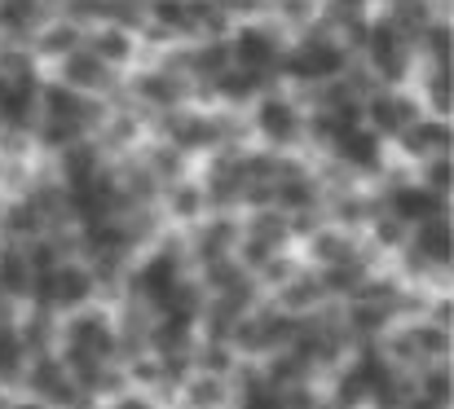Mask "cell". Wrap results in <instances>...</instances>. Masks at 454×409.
Here are the masks:
<instances>
[{
	"instance_id": "cell-22",
	"label": "cell",
	"mask_w": 454,
	"mask_h": 409,
	"mask_svg": "<svg viewBox=\"0 0 454 409\" xmlns=\"http://www.w3.org/2000/svg\"><path fill=\"white\" fill-rule=\"evenodd\" d=\"M40 18H44L40 0H0V31H9V35L35 31Z\"/></svg>"
},
{
	"instance_id": "cell-40",
	"label": "cell",
	"mask_w": 454,
	"mask_h": 409,
	"mask_svg": "<svg viewBox=\"0 0 454 409\" xmlns=\"http://www.w3.org/2000/svg\"><path fill=\"white\" fill-rule=\"evenodd\" d=\"M22 260H27V269L31 273H53L58 269V247H53L49 238H44V243L35 238V243H31V251H27Z\"/></svg>"
},
{
	"instance_id": "cell-47",
	"label": "cell",
	"mask_w": 454,
	"mask_h": 409,
	"mask_svg": "<svg viewBox=\"0 0 454 409\" xmlns=\"http://www.w3.org/2000/svg\"><path fill=\"white\" fill-rule=\"evenodd\" d=\"M133 133H137V124H133L129 115H120V120H115V128H111V136H115V141H129Z\"/></svg>"
},
{
	"instance_id": "cell-31",
	"label": "cell",
	"mask_w": 454,
	"mask_h": 409,
	"mask_svg": "<svg viewBox=\"0 0 454 409\" xmlns=\"http://www.w3.org/2000/svg\"><path fill=\"white\" fill-rule=\"evenodd\" d=\"M419 44H424V53L433 58V66H446V62H450V27H446V22H428V27L419 31Z\"/></svg>"
},
{
	"instance_id": "cell-3",
	"label": "cell",
	"mask_w": 454,
	"mask_h": 409,
	"mask_svg": "<svg viewBox=\"0 0 454 409\" xmlns=\"http://www.w3.org/2000/svg\"><path fill=\"white\" fill-rule=\"evenodd\" d=\"M366 58H371V66H375V75L384 80V84H402L406 80V71H411V49H406V35L384 18V22H371V31H366Z\"/></svg>"
},
{
	"instance_id": "cell-14",
	"label": "cell",
	"mask_w": 454,
	"mask_h": 409,
	"mask_svg": "<svg viewBox=\"0 0 454 409\" xmlns=\"http://www.w3.org/2000/svg\"><path fill=\"white\" fill-rule=\"evenodd\" d=\"M393 216L402 225H424L433 216H442V198L428 194L424 185H406V189H393Z\"/></svg>"
},
{
	"instance_id": "cell-35",
	"label": "cell",
	"mask_w": 454,
	"mask_h": 409,
	"mask_svg": "<svg viewBox=\"0 0 454 409\" xmlns=\"http://www.w3.org/2000/svg\"><path fill=\"white\" fill-rule=\"evenodd\" d=\"M424 189L437 194V198H446V189H450V158L446 154H437V158L424 163Z\"/></svg>"
},
{
	"instance_id": "cell-39",
	"label": "cell",
	"mask_w": 454,
	"mask_h": 409,
	"mask_svg": "<svg viewBox=\"0 0 454 409\" xmlns=\"http://www.w3.org/2000/svg\"><path fill=\"white\" fill-rule=\"evenodd\" d=\"M190 401L199 409H212V405H221L225 401V388L216 383V374H203V379H194L190 383Z\"/></svg>"
},
{
	"instance_id": "cell-50",
	"label": "cell",
	"mask_w": 454,
	"mask_h": 409,
	"mask_svg": "<svg viewBox=\"0 0 454 409\" xmlns=\"http://www.w3.org/2000/svg\"><path fill=\"white\" fill-rule=\"evenodd\" d=\"M344 4H353V9H362V4H366V0H344Z\"/></svg>"
},
{
	"instance_id": "cell-5",
	"label": "cell",
	"mask_w": 454,
	"mask_h": 409,
	"mask_svg": "<svg viewBox=\"0 0 454 409\" xmlns=\"http://www.w3.org/2000/svg\"><path fill=\"white\" fill-rule=\"evenodd\" d=\"M362 120H371L375 136H402L419 120V106L406 93H375L371 102H362Z\"/></svg>"
},
{
	"instance_id": "cell-49",
	"label": "cell",
	"mask_w": 454,
	"mask_h": 409,
	"mask_svg": "<svg viewBox=\"0 0 454 409\" xmlns=\"http://www.w3.org/2000/svg\"><path fill=\"white\" fill-rule=\"evenodd\" d=\"M13 409H49V405H44V401H18Z\"/></svg>"
},
{
	"instance_id": "cell-51",
	"label": "cell",
	"mask_w": 454,
	"mask_h": 409,
	"mask_svg": "<svg viewBox=\"0 0 454 409\" xmlns=\"http://www.w3.org/2000/svg\"><path fill=\"white\" fill-rule=\"evenodd\" d=\"M151 4H154V0H151Z\"/></svg>"
},
{
	"instance_id": "cell-2",
	"label": "cell",
	"mask_w": 454,
	"mask_h": 409,
	"mask_svg": "<svg viewBox=\"0 0 454 409\" xmlns=\"http://www.w3.org/2000/svg\"><path fill=\"white\" fill-rule=\"evenodd\" d=\"M115 326L102 317V313H75L67 321V352H62V366H84V361H106L115 352Z\"/></svg>"
},
{
	"instance_id": "cell-18",
	"label": "cell",
	"mask_w": 454,
	"mask_h": 409,
	"mask_svg": "<svg viewBox=\"0 0 454 409\" xmlns=\"http://www.w3.org/2000/svg\"><path fill=\"white\" fill-rule=\"evenodd\" d=\"M287 234H292L287 216H278V212H256L252 225H247V247H256V251H265V256H278V247L287 243Z\"/></svg>"
},
{
	"instance_id": "cell-11",
	"label": "cell",
	"mask_w": 454,
	"mask_h": 409,
	"mask_svg": "<svg viewBox=\"0 0 454 409\" xmlns=\"http://www.w3.org/2000/svg\"><path fill=\"white\" fill-rule=\"evenodd\" d=\"M93 286H98V277L89 269H80V265H58V269H53V308H80V304H89Z\"/></svg>"
},
{
	"instance_id": "cell-37",
	"label": "cell",
	"mask_w": 454,
	"mask_h": 409,
	"mask_svg": "<svg viewBox=\"0 0 454 409\" xmlns=\"http://www.w3.org/2000/svg\"><path fill=\"white\" fill-rule=\"evenodd\" d=\"M424 93L433 97V111L437 115L450 111V75H446V66H433V75L424 80Z\"/></svg>"
},
{
	"instance_id": "cell-20",
	"label": "cell",
	"mask_w": 454,
	"mask_h": 409,
	"mask_svg": "<svg viewBox=\"0 0 454 409\" xmlns=\"http://www.w3.org/2000/svg\"><path fill=\"white\" fill-rule=\"evenodd\" d=\"M415 256H424L428 265H446L450 260V225L446 216H433L415 229Z\"/></svg>"
},
{
	"instance_id": "cell-48",
	"label": "cell",
	"mask_w": 454,
	"mask_h": 409,
	"mask_svg": "<svg viewBox=\"0 0 454 409\" xmlns=\"http://www.w3.org/2000/svg\"><path fill=\"white\" fill-rule=\"evenodd\" d=\"M111 409H154V405L146 401V397H120V401H115Z\"/></svg>"
},
{
	"instance_id": "cell-32",
	"label": "cell",
	"mask_w": 454,
	"mask_h": 409,
	"mask_svg": "<svg viewBox=\"0 0 454 409\" xmlns=\"http://www.w3.org/2000/svg\"><path fill=\"white\" fill-rule=\"evenodd\" d=\"M4 229H9V234H18V238H31V234H40V229H44V220H40L27 203H13V207L4 212Z\"/></svg>"
},
{
	"instance_id": "cell-9",
	"label": "cell",
	"mask_w": 454,
	"mask_h": 409,
	"mask_svg": "<svg viewBox=\"0 0 454 409\" xmlns=\"http://www.w3.org/2000/svg\"><path fill=\"white\" fill-rule=\"evenodd\" d=\"M40 111H44V120H58V124H71V128H84L89 115H93V106L67 84H44L40 89Z\"/></svg>"
},
{
	"instance_id": "cell-36",
	"label": "cell",
	"mask_w": 454,
	"mask_h": 409,
	"mask_svg": "<svg viewBox=\"0 0 454 409\" xmlns=\"http://www.w3.org/2000/svg\"><path fill=\"white\" fill-rule=\"evenodd\" d=\"M446 397H450V374H446V370H433V374H424L419 401H424L428 409H442V405H446Z\"/></svg>"
},
{
	"instance_id": "cell-43",
	"label": "cell",
	"mask_w": 454,
	"mask_h": 409,
	"mask_svg": "<svg viewBox=\"0 0 454 409\" xmlns=\"http://www.w3.org/2000/svg\"><path fill=\"white\" fill-rule=\"evenodd\" d=\"M203 370H207V374H225V370H230V348H225V343H221V348H207V352H203Z\"/></svg>"
},
{
	"instance_id": "cell-41",
	"label": "cell",
	"mask_w": 454,
	"mask_h": 409,
	"mask_svg": "<svg viewBox=\"0 0 454 409\" xmlns=\"http://www.w3.org/2000/svg\"><path fill=\"white\" fill-rule=\"evenodd\" d=\"M309 133H313V141H326V145H335V141L348 133V128H344V124H340L331 111H317V115L309 120Z\"/></svg>"
},
{
	"instance_id": "cell-1",
	"label": "cell",
	"mask_w": 454,
	"mask_h": 409,
	"mask_svg": "<svg viewBox=\"0 0 454 409\" xmlns=\"http://www.w3.org/2000/svg\"><path fill=\"white\" fill-rule=\"evenodd\" d=\"M344 66H348V49H344L340 40H331V35H309L296 49H283V58H278L274 71H283V75H292V80H304V84H317V80L344 75Z\"/></svg>"
},
{
	"instance_id": "cell-15",
	"label": "cell",
	"mask_w": 454,
	"mask_h": 409,
	"mask_svg": "<svg viewBox=\"0 0 454 409\" xmlns=\"http://www.w3.org/2000/svg\"><path fill=\"white\" fill-rule=\"evenodd\" d=\"M151 18L163 35H194L199 31V0H154Z\"/></svg>"
},
{
	"instance_id": "cell-34",
	"label": "cell",
	"mask_w": 454,
	"mask_h": 409,
	"mask_svg": "<svg viewBox=\"0 0 454 409\" xmlns=\"http://www.w3.org/2000/svg\"><path fill=\"white\" fill-rule=\"evenodd\" d=\"M304 366H309V361H304L301 352H292V357H278V361L270 366V388H283V383L292 388V383H301V379H304Z\"/></svg>"
},
{
	"instance_id": "cell-21",
	"label": "cell",
	"mask_w": 454,
	"mask_h": 409,
	"mask_svg": "<svg viewBox=\"0 0 454 409\" xmlns=\"http://www.w3.org/2000/svg\"><path fill=\"white\" fill-rule=\"evenodd\" d=\"M102 172V158H98V150L93 145H67L62 150V176H67V189H80V185H89L93 176Z\"/></svg>"
},
{
	"instance_id": "cell-17",
	"label": "cell",
	"mask_w": 454,
	"mask_h": 409,
	"mask_svg": "<svg viewBox=\"0 0 454 409\" xmlns=\"http://www.w3.org/2000/svg\"><path fill=\"white\" fill-rule=\"evenodd\" d=\"M133 93L146 102V106H159V111H172L181 97H185V84L172 75V71H146V75H137V84H133Z\"/></svg>"
},
{
	"instance_id": "cell-16",
	"label": "cell",
	"mask_w": 454,
	"mask_h": 409,
	"mask_svg": "<svg viewBox=\"0 0 454 409\" xmlns=\"http://www.w3.org/2000/svg\"><path fill=\"white\" fill-rule=\"evenodd\" d=\"M335 154L348 167H357V172H375L380 167V136L371 133V128H348V133L335 141Z\"/></svg>"
},
{
	"instance_id": "cell-13",
	"label": "cell",
	"mask_w": 454,
	"mask_h": 409,
	"mask_svg": "<svg viewBox=\"0 0 454 409\" xmlns=\"http://www.w3.org/2000/svg\"><path fill=\"white\" fill-rule=\"evenodd\" d=\"M106 62H98L89 49H75V53H67L62 58V84L67 89H75V93H84V89H106Z\"/></svg>"
},
{
	"instance_id": "cell-19",
	"label": "cell",
	"mask_w": 454,
	"mask_h": 409,
	"mask_svg": "<svg viewBox=\"0 0 454 409\" xmlns=\"http://www.w3.org/2000/svg\"><path fill=\"white\" fill-rule=\"evenodd\" d=\"M84 49H89L98 62H106V66H124V62L133 58V31H124V27H102Z\"/></svg>"
},
{
	"instance_id": "cell-38",
	"label": "cell",
	"mask_w": 454,
	"mask_h": 409,
	"mask_svg": "<svg viewBox=\"0 0 454 409\" xmlns=\"http://www.w3.org/2000/svg\"><path fill=\"white\" fill-rule=\"evenodd\" d=\"M199 212H203V189H194V185L172 189V216H181V220H199Z\"/></svg>"
},
{
	"instance_id": "cell-45",
	"label": "cell",
	"mask_w": 454,
	"mask_h": 409,
	"mask_svg": "<svg viewBox=\"0 0 454 409\" xmlns=\"http://www.w3.org/2000/svg\"><path fill=\"white\" fill-rule=\"evenodd\" d=\"M221 4V13L230 18V13H247V9H261V0H216Z\"/></svg>"
},
{
	"instance_id": "cell-12",
	"label": "cell",
	"mask_w": 454,
	"mask_h": 409,
	"mask_svg": "<svg viewBox=\"0 0 454 409\" xmlns=\"http://www.w3.org/2000/svg\"><path fill=\"white\" fill-rule=\"evenodd\" d=\"M176 282H181V265H176L172 256H151V260L137 269V277H133V286H137L142 299H151V304H163V295H168Z\"/></svg>"
},
{
	"instance_id": "cell-29",
	"label": "cell",
	"mask_w": 454,
	"mask_h": 409,
	"mask_svg": "<svg viewBox=\"0 0 454 409\" xmlns=\"http://www.w3.org/2000/svg\"><path fill=\"white\" fill-rule=\"evenodd\" d=\"M322 295H326V290H322L317 277H296V282L283 286V308H287V313H304V308H313Z\"/></svg>"
},
{
	"instance_id": "cell-7",
	"label": "cell",
	"mask_w": 454,
	"mask_h": 409,
	"mask_svg": "<svg viewBox=\"0 0 454 409\" xmlns=\"http://www.w3.org/2000/svg\"><path fill=\"white\" fill-rule=\"evenodd\" d=\"M256 133L274 145H287L301 136V111L287 102V97H261L256 106Z\"/></svg>"
},
{
	"instance_id": "cell-25",
	"label": "cell",
	"mask_w": 454,
	"mask_h": 409,
	"mask_svg": "<svg viewBox=\"0 0 454 409\" xmlns=\"http://www.w3.org/2000/svg\"><path fill=\"white\" fill-rule=\"evenodd\" d=\"M216 84V97H225V102H252L261 89H265V75H256V71H225V75H216L212 80Z\"/></svg>"
},
{
	"instance_id": "cell-27",
	"label": "cell",
	"mask_w": 454,
	"mask_h": 409,
	"mask_svg": "<svg viewBox=\"0 0 454 409\" xmlns=\"http://www.w3.org/2000/svg\"><path fill=\"white\" fill-rule=\"evenodd\" d=\"M234 243H239V229L230 220H212V225L199 229V256L203 260H225Z\"/></svg>"
},
{
	"instance_id": "cell-8",
	"label": "cell",
	"mask_w": 454,
	"mask_h": 409,
	"mask_svg": "<svg viewBox=\"0 0 454 409\" xmlns=\"http://www.w3.org/2000/svg\"><path fill=\"white\" fill-rule=\"evenodd\" d=\"M168 136H172V150L190 154V150L216 145V141H221V124L207 120V115H199V111H176V115L168 120Z\"/></svg>"
},
{
	"instance_id": "cell-33",
	"label": "cell",
	"mask_w": 454,
	"mask_h": 409,
	"mask_svg": "<svg viewBox=\"0 0 454 409\" xmlns=\"http://www.w3.org/2000/svg\"><path fill=\"white\" fill-rule=\"evenodd\" d=\"M181 167H185V154L172 150V145H159V150L146 154V172L151 176H181Z\"/></svg>"
},
{
	"instance_id": "cell-24",
	"label": "cell",
	"mask_w": 454,
	"mask_h": 409,
	"mask_svg": "<svg viewBox=\"0 0 454 409\" xmlns=\"http://www.w3.org/2000/svg\"><path fill=\"white\" fill-rule=\"evenodd\" d=\"M185 66H190L194 75H203V80H216V75L230 71V44H225V40H207L203 49H190Z\"/></svg>"
},
{
	"instance_id": "cell-4",
	"label": "cell",
	"mask_w": 454,
	"mask_h": 409,
	"mask_svg": "<svg viewBox=\"0 0 454 409\" xmlns=\"http://www.w3.org/2000/svg\"><path fill=\"white\" fill-rule=\"evenodd\" d=\"M278 58H283V35L270 31V27H261V22L239 27V35L230 40V62H239L243 71L265 75V71L278 66Z\"/></svg>"
},
{
	"instance_id": "cell-30",
	"label": "cell",
	"mask_w": 454,
	"mask_h": 409,
	"mask_svg": "<svg viewBox=\"0 0 454 409\" xmlns=\"http://www.w3.org/2000/svg\"><path fill=\"white\" fill-rule=\"evenodd\" d=\"M27 286H31L27 260H22L18 251H4V256H0V290H4V295H22Z\"/></svg>"
},
{
	"instance_id": "cell-44",
	"label": "cell",
	"mask_w": 454,
	"mask_h": 409,
	"mask_svg": "<svg viewBox=\"0 0 454 409\" xmlns=\"http://www.w3.org/2000/svg\"><path fill=\"white\" fill-rule=\"evenodd\" d=\"M366 216V203L362 198H344L340 203V220H362Z\"/></svg>"
},
{
	"instance_id": "cell-10",
	"label": "cell",
	"mask_w": 454,
	"mask_h": 409,
	"mask_svg": "<svg viewBox=\"0 0 454 409\" xmlns=\"http://www.w3.org/2000/svg\"><path fill=\"white\" fill-rule=\"evenodd\" d=\"M397 141H402V150L411 158H424L428 163V158H437V154L450 150V124L446 120H415Z\"/></svg>"
},
{
	"instance_id": "cell-26",
	"label": "cell",
	"mask_w": 454,
	"mask_h": 409,
	"mask_svg": "<svg viewBox=\"0 0 454 409\" xmlns=\"http://www.w3.org/2000/svg\"><path fill=\"white\" fill-rule=\"evenodd\" d=\"M190 317H176V313H163V321L151 330V343L168 357V352H185L190 348Z\"/></svg>"
},
{
	"instance_id": "cell-42",
	"label": "cell",
	"mask_w": 454,
	"mask_h": 409,
	"mask_svg": "<svg viewBox=\"0 0 454 409\" xmlns=\"http://www.w3.org/2000/svg\"><path fill=\"white\" fill-rule=\"evenodd\" d=\"M375 225H380L375 234H380L384 247H402V243H406V225H402L397 216H384V220H375Z\"/></svg>"
},
{
	"instance_id": "cell-6",
	"label": "cell",
	"mask_w": 454,
	"mask_h": 409,
	"mask_svg": "<svg viewBox=\"0 0 454 409\" xmlns=\"http://www.w3.org/2000/svg\"><path fill=\"white\" fill-rule=\"evenodd\" d=\"M27 383H31V392H35L40 401H49V405H58V409H75V401L84 397V392L71 383L67 366L53 361V357H35V366L27 370Z\"/></svg>"
},
{
	"instance_id": "cell-46",
	"label": "cell",
	"mask_w": 454,
	"mask_h": 409,
	"mask_svg": "<svg viewBox=\"0 0 454 409\" xmlns=\"http://www.w3.org/2000/svg\"><path fill=\"white\" fill-rule=\"evenodd\" d=\"M309 9H313V0H283V13H287V18H296V22L309 18Z\"/></svg>"
},
{
	"instance_id": "cell-23",
	"label": "cell",
	"mask_w": 454,
	"mask_h": 409,
	"mask_svg": "<svg viewBox=\"0 0 454 409\" xmlns=\"http://www.w3.org/2000/svg\"><path fill=\"white\" fill-rule=\"evenodd\" d=\"M75 49H80L75 22H53V27H40V35H35V53H44V58H67Z\"/></svg>"
},
{
	"instance_id": "cell-28",
	"label": "cell",
	"mask_w": 454,
	"mask_h": 409,
	"mask_svg": "<svg viewBox=\"0 0 454 409\" xmlns=\"http://www.w3.org/2000/svg\"><path fill=\"white\" fill-rule=\"evenodd\" d=\"M313 256L331 269V265H348L353 260V243L344 238V234H335V229H322L317 238H313Z\"/></svg>"
}]
</instances>
